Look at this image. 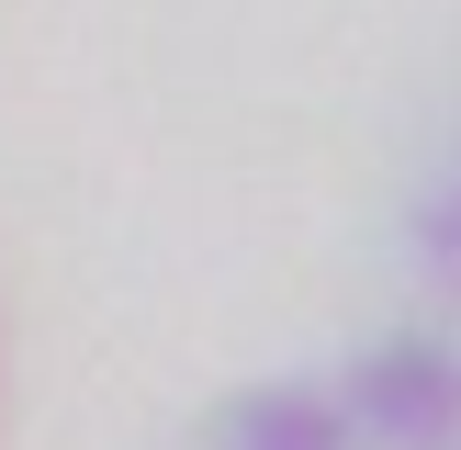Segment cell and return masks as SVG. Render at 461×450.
Wrapping results in <instances>:
<instances>
[{"mask_svg":"<svg viewBox=\"0 0 461 450\" xmlns=\"http://www.w3.org/2000/svg\"><path fill=\"white\" fill-rule=\"evenodd\" d=\"M225 450H338V394H248L225 417Z\"/></svg>","mask_w":461,"mask_h":450,"instance_id":"cell-2","label":"cell"},{"mask_svg":"<svg viewBox=\"0 0 461 450\" xmlns=\"http://www.w3.org/2000/svg\"><path fill=\"white\" fill-rule=\"evenodd\" d=\"M338 405H360L383 439H439V428H450V405H461V372H450V349H417V338H394V349H372V360H360V382H349Z\"/></svg>","mask_w":461,"mask_h":450,"instance_id":"cell-1","label":"cell"}]
</instances>
